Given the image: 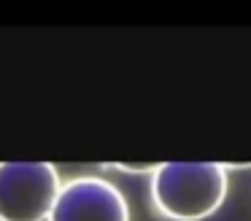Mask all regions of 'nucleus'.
<instances>
[{"mask_svg":"<svg viewBox=\"0 0 251 221\" xmlns=\"http://www.w3.org/2000/svg\"><path fill=\"white\" fill-rule=\"evenodd\" d=\"M227 197V165L162 162L151 172V202L170 221H202Z\"/></svg>","mask_w":251,"mask_h":221,"instance_id":"nucleus-1","label":"nucleus"},{"mask_svg":"<svg viewBox=\"0 0 251 221\" xmlns=\"http://www.w3.org/2000/svg\"><path fill=\"white\" fill-rule=\"evenodd\" d=\"M46 221H130V205L111 181L78 175L62 183Z\"/></svg>","mask_w":251,"mask_h":221,"instance_id":"nucleus-3","label":"nucleus"},{"mask_svg":"<svg viewBox=\"0 0 251 221\" xmlns=\"http://www.w3.org/2000/svg\"><path fill=\"white\" fill-rule=\"evenodd\" d=\"M60 189L49 162H0V221H46Z\"/></svg>","mask_w":251,"mask_h":221,"instance_id":"nucleus-2","label":"nucleus"}]
</instances>
